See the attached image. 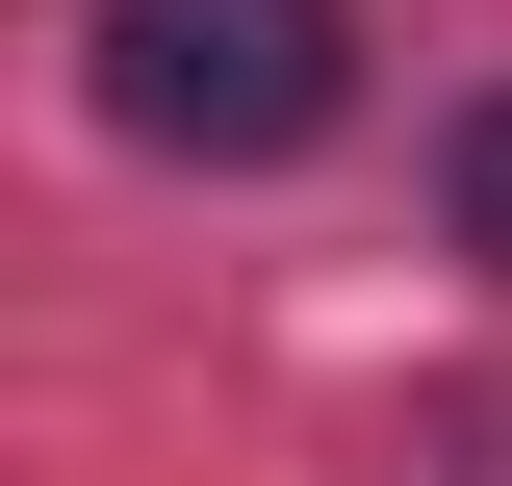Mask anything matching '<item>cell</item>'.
I'll return each instance as SVG.
<instances>
[{"instance_id":"cell-1","label":"cell","mask_w":512,"mask_h":486,"mask_svg":"<svg viewBox=\"0 0 512 486\" xmlns=\"http://www.w3.org/2000/svg\"><path fill=\"white\" fill-rule=\"evenodd\" d=\"M333 103H359L333 0H103V128H128V154L256 180V154H308Z\"/></svg>"},{"instance_id":"cell-2","label":"cell","mask_w":512,"mask_h":486,"mask_svg":"<svg viewBox=\"0 0 512 486\" xmlns=\"http://www.w3.org/2000/svg\"><path fill=\"white\" fill-rule=\"evenodd\" d=\"M436 180H461V256L512 282V103H461V154H436Z\"/></svg>"}]
</instances>
